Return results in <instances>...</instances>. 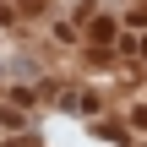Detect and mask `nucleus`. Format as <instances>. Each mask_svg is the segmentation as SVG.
Segmentation results:
<instances>
[{
  "mask_svg": "<svg viewBox=\"0 0 147 147\" xmlns=\"http://www.w3.org/2000/svg\"><path fill=\"white\" fill-rule=\"evenodd\" d=\"M142 49H147V44H142Z\"/></svg>",
  "mask_w": 147,
  "mask_h": 147,
  "instance_id": "obj_1",
  "label": "nucleus"
}]
</instances>
